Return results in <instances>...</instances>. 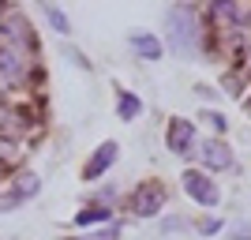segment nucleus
<instances>
[{
  "mask_svg": "<svg viewBox=\"0 0 251 240\" xmlns=\"http://www.w3.org/2000/svg\"><path fill=\"white\" fill-rule=\"evenodd\" d=\"M165 30H169V45L180 56H195L202 49V27L191 4H173L165 11Z\"/></svg>",
  "mask_w": 251,
  "mask_h": 240,
  "instance_id": "1",
  "label": "nucleus"
},
{
  "mask_svg": "<svg viewBox=\"0 0 251 240\" xmlns=\"http://www.w3.org/2000/svg\"><path fill=\"white\" fill-rule=\"evenodd\" d=\"M0 42L38 56V38H34V27L23 19V11H0Z\"/></svg>",
  "mask_w": 251,
  "mask_h": 240,
  "instance_id": "2",
  "label": "nucleus"
},
{
  "mask_svg": "<svg viewBox=\"0 0 251 240\" xmlns=\"http://www.w3.org/2000/svg\"><path fill=\"white\" fill-rule=\"evenodd\" d=\"M38 68L34 53L11 49V45H0V83L4 86H23L30 83V72Z\"/></svg>",
  "mask_w": 251,
  "mask_h": 240,
  "instance_id": "3",
  "label": "nucleus"
},
{
  "mask_svg": "<svg viewBox=\"0 0 251 240\" xmlns=\"http://www.w3.org/2000/svg\"><path fill=\"white\" fill-rule=\"evenodd\" d=\"M38 191H42V177H38V173H19L8 188L0 191V214H11V210L26 207Z\"/></svg>",
  "mask_w": 251,
  "mask_h": 240,
  "instance_id": "4",
  "label": "nucleus"
},
{
  "mask_svg": "<svg viewBox=\"0 0 251 240\" xmlns=\"http://www.w3.org/2000/svg\"><path fill=\"white\" fill-rule=\"evenodd\" d=\"M169 191L157 184V180H143L131 195H127V210L135 214V218H154V214H161V207H165Z\"/></svg>",
  "mask_w": 251,
  "mask_h": 240,
  "instance_id": "5",
  "label": "nucleus"
},
{
  "mask_svg": "<svg viewBox=\"0 0 251 240\" xmlns=\"http://www.w3.org/2000/svg\"><path fill=\"white\" fill-rule=\"evenodd\" d=\"M210 19L218 27H229V30H240L251 23V4L248 0H210Z\"/></svg>",
  "mask_w": 251,
  "mask_h": 240,
  "instance_id": "6",
  "label": "nucleus"
},
{
  "mask_svg": "<svg viewBox=\"0 0 251 240\" xmlns=\"http://www.w3.org/2000/svg\"><path fill=\"white\" fill-rule=\"evenodd\" d=\"M184 191H188L199 207H218V199H221V191H218V184L210 180V173H199V169H188L184 173Z\"/></svg>",
  "mask_w": 251,
  "mask_h": 240,
  "instance_id": "7",
  "label": "nucleus"
},
{
  "mask_svg": "<svg viewBox=\"0 0 251 240\" xmlns=\"http://www.w3.org/2000/svg\"><path fill=\"white\" fill-rule=\"evenodd\" d=\"M116 158H120V146L113 143V139H109V143H101L94 150V154L86 158V165H83V180H90V184H94V180H101L105 173H109V169H113V161Z\"/></svg>",
  "mask_w": 251,
  "mask_h": 240,
  "instance_id": "8",
  "label": "nucleus"
},
{
  "mask_svg": "<svg viewBox=\"0 0 251 240\" xmlns=\"http://www.w3.org/2000/svg\"><path fill=\"white\" fill-rule=\"evenodd\" d=\"M199 161L210 173H221V169H232V150L221 139H206V143H199Z\"/></svg>",
  "mask_w": 251,
  "mask_h": 240,
  "instance_id": "9",
  "label": "nucleus"
},
{
  "mask_svg": "<svg viewBox=\"0 0 251 240\" xmlns=\"http://www.w3.org/2000/svg\"><path fill=\"white\" fill-rule=\"evenodd\" d=\"M165 143H169L173 154H191V150H195V124L176 116V120L169 124V132H165Z\"/></svg>",
  "mask_w": 251,
  "mask_h": 240,
  "instance_id": "10",
  "label": "nucleus"
},
{
  "mask_svg": "<svg viewBox=\"0 0 251 240\" xmlns=\"http://www.w3.org/2000/svg\"><path fill=\"white\" fill-rule=\"evenodd\" d=\"M127 49L135 53L139 60H161V42L147 30H131L127 34Z\"/></svg>",
  "mask_w": 251,
  "mask_h": 240,
  "instance_id": "11",
  "label": "nucleus"
},
{
  "mask_svg": "<svg viewBox=\"0 0 251 240\" xmlns=\"http://www.w3.org/2000/svg\"><path fill=\"white\" fill-rule=\"evenodd\" d=\"M38 8H42L45 23H49V27H52L56 34H60V38H68V34H72V19H68V15H64V11L56 8V4H52V0H42Z\"/></svg>",
  "mask_w": 251,
  "mask_h": 240,
  "instance_id": "12",
  "label": "nucleus"
},
{
  "mask_svg": "<svg viewBox=\"0 0 251 240\" xmlns=\"http://www.w3.org/2000/svg\"><path fill=\"white\" fill-rule=\"evenodd\" d=\"M113 218V210L109 207H98V203H90V207H83L79 214H75V225L79 229H86V225H101V221Z\"/></svg>",
  "mask_w": 251,
  "mask_h": 240,
  "instance_id": "13",
  "label": "nucleus"
},
{
  "mask_svg": "<svg viewBox=\"0 0 251 240\" xmlns=\"http://www.w3.org/2000/svg\"><path fill=\"white\" fill-rule=\"evenodd\" d=\"M139 113H143V102H139L131 90H120V94H116V116H120V120H139Z\"/></svg>",
  "mask_w": 251,
  "mask_h": 240,
  "instance_id": "14",
  "label": "nucleus"
},
{
  "mask_svg": "<svg viewBox=\"0 0 251 240\" xmlns=\"http://www.w3.org/2000/svg\"><path fill=\"white\" fill-rule=\"evenodd\" d=\"M116 199H120V191L109 184V188H98L94 195H90V203H98V207H109V210H113V207H116Z\"/></svg>",
  "mask_w": 251,
  "mask_h": 240,
  "instance_id": "15",
  "label": "nucleus"
},
{
  "mask_svg": "<svg viewBox=\"0 0 251 240\" xmlns=\"http://www.w3.org/2000/svg\"><path fill=\"white\" fill-rule=\"evenodd\" d=\"M60 53H64V56H68V60L75 64V68H79V72H90V60H86V56H83L79 49H75V45H64Z\"/></svg>",
  "mask_w": 251,
  "mask_h": 240,
  "instance_id": "16",
  "label": "nucleus"
},
{
  "mask_svg": "<svg viewBox=\"0 0 251 240\" xmlns=\"http://www.w3.org/2000/svg\"><path fill=\"white\" fill-rule=\"evenodd\" d=\"M68 240H120V225H109V229H98L90 237H68Z\"/></svg>",
  "mask_w": 251,
  "mask_h": 240,
  "instance_id": "17",
  "label": "nucleus"
},
{
  "mask_svg": "<svg viewBox=\"0 0 251 240\" xmlns=\"http://www.w3.org/2000/svg\"><path fill=\"white\" fill-rule=\"evenodd\" d=\"M161 229H165V233H184V229H188V221H184V218H165V221H161Z\"/></svg>",
  "mask_w": 251,
  "mask_h": 240,
  "instance_id": "18",
  "label": "nucleus"
},
{
  "mask_svg": "<svg viewBox=\"0 0 251 240\" xmlns=\"http://www.w3.org/2000/svg\"><path fill=\"white\" fill-rule=\"evenodd\" d=\"M202 120H210V124L218 128V132H225V128H229V120H225V116H221L218 109H214V113H202Z\"/></svg>",
  "mask_w": 251,
  "mask_h": 240,
  "instance_id": "19",
  "label": "nucleus"
},
{
  "mask_svg": "<svg viewBox=\"0 0 251 240\" xmlns=\"http://www.w3.org/2000/svg\"><path fill=\"white\" fill-rule=\"evenodd\" d=\"M232 240H251V225L248 221H236V225H232Z\"/></svg>",
  "mask_w": 251,
  "mask_h": 240,
  "instance_id": "20",
  "label": "nucleus"
},
{
  "mask_svg": "<svg viewBox=\"0 0 251 240\" xmlns=\"http://www.w3.org/2000/svg\"><path fill=\"white\" fill-rule=\"evenodd\" d=\"M11 165V154H8V143H0V169Z\"/></svg>",
  "mask_w": 251,
  "mask_h": 240,
  "instance_id": "21",
  "label": "nucleus"
},
{
  "mask_svg": "<svg viewBox=\"0 0 251 240\" xmlns=\"http://www.w3.org/2000/svg\"><path fill=\"white\" fill-rule=\"evenodd\" d=\"M199 229H202V233H218V229H221V221H214V218H210V221H202Z\"/></svg>",
  "mask_w": 251,
  "mask_h": 240,
  "instance_id": "22",
  "label": "nucleus"
},
{
  "mask_svg": "<svg viewBox=\"0 0 251 240\" xmlns=\"http://www.w3.org/2000/svg\"><path fill=\"white\" fill-rule=\"evenodd\" d=\"M4 8H8V0H0V11H4Z\"/></svg>",
  "mask_w": 251,
  "mask_h": 240,
  "instance_id": "23",
  "label": "nucleus"
}]
</instances>
